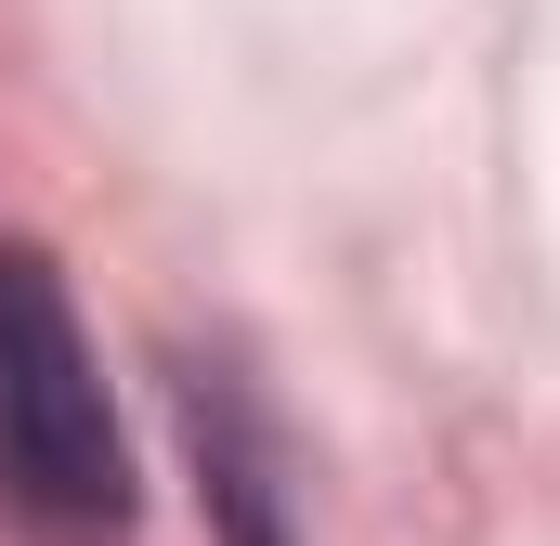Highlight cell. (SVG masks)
Listing matches in <instances>:
<instances>
[{
    "mask_svg": "<svg viewBox=\"0 0 560 546\" xmlns=\"http://www.w3.org/2000/svg\"><path fill=\"white\" fill-rule=\"evenodd\" d=\"M0 534L13 546H131L143 534V482L105 365L79 339V299L52 248L0 235Z\"/></svg>",
    "mask_w": 560,
    "mask_h": 546,
    "instance_id": "obj_1",
    "label": "cell"
},
{
    "mask_svg": "<svg viewBox=\"0 0 560 546\" xmlns=\"http://www.w3.org/2000/svg\"><path fill=\"white\" fill-rule=\"evenodd\" d=\"M170 404H183V442H196V495H209V534L222 546H300L287 534V442L248 365L235 352H170Z\"/></svg>",
    "mask_w": 560,
    "mask_h": 546,
    "instance_id": "obj_2",
    "label": "cell"
}]
</instances>
